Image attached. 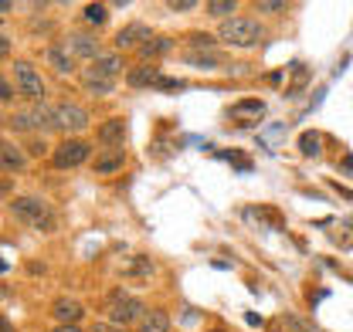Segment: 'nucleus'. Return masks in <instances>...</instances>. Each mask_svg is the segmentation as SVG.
Instances as JSON below:
<instances>
[{"label":"nucleus","mask_w":353,"mask_h":332,"mask_svg":"<svg viewBox=\"0 0 353 332\" xmlns=\"http://www.w3.org/2000/svg\"><path fill=\"white\" fill-rule=\"evenodd\" d=\"M10 214L17 220H24L28 227H38V231H51L54 227V214L44 204L41 197H14L10 200Z\"/></svg>","instance_id":"f257e3e1"},{"label":"nucleus","mask_w":353,"mask_h":332,"mask_svg":"<svg viewBox=\"0 0 353 332\" xmlns=\"http://www.w3.org/2000/svg\"><path fill=\"white\" fill-rule=\"evenodd\" d=\"M221 41L234 44V48H252L262 41V28L252 17H228L221 28Z\"/></svg>","instance_id":"f03ea898"},{"label":"nucleus","mask_w":353,"mask_h":332,"mask_svg":"<svg viewBox=\"0 0 353 332\" xmlns=\"http://www.w3.org/2000/svg\"><path fill=\"white\" fill-rule=\"evenodd\" d=\"M109 315H112V326L126 329L130 322L143 319V302L126 295V291H112V295H109Z\"/></svg>","instance_id":"7ed1b4c3"},{"label":"nucleus","mask_w":353,"mask_h":332,"mask_svg":"<svg viewBox=\"0 0 353 332\" xmlns=\"http://www.w3.org/2000/svg\"><path fill=\"white\" fill-rule=\"evenodd\" d=\"M88 153H92V146H88L85 139H65L61 146H54L51 160H54V166H58V169H72V166L85 163Z\"/></svg>","instance_id":"20e7f679"},{"label":"nucleus","mask_w":353,"mask_h":332,"mask_svg":"<svg viewBox=\"0 0 353 332\" xmlns=\"http://www.w3.org/2000/svg\"><path fill=\"white\" fill-rule=\"evenodd\" d=\"M14 82H17V92H21V95L44 98V82L31 61H14Z\"/></svg>","instance_id":"39448f33"},{"label":"nucleus","mask_w":353,"mask_h":332,"mask_svg":"<svg viewBox=\"0 0 353 332\" xmlns=\"http://www.w3.org/2000/svg\"><path fill=\"white\" fill-rule=\"evenodd\" d=\"M54 119H58V129H68V132H82L88 129V112L75 102H61L54 105Z\"/></svg>","instance_id":"423d86ee"},{"label":"nucleus","mask_w":353,"mask_h":332,"mask_svg":"<svg viewBox=\"0 0 353 332\" xmlns=\"http://www.w3.org/2000/svg\"><path fill=\"white\" fill-rule=\"evenodd\" d=\"M99 146L102 149H123V139H126V123L123 119H105L99 125Z\"/></svg>","instance_id":"0eeeda50"},{"label":"nucleus","mask_w":353,"mask_h":332,"mask_svg":"<svg viewBox=\"0 0 353 332\" xmlns=\"http://www.w3.org/2000/svg\"><path fill=\"white\" fill-rule=\"evenodd\" d=\"M17 125L21 129H58V119H54V109H31L24 116H17Z\"/></svg>","instance_id":"6e6552de"},{"label":"nucleus","mask_w":353,"mask_h":332,"mask_svg":"<svg viewBox=\"0 0 353 332\" xmlns=\"http://www.w3.org/2000/svg\"><path fill=\"white\" fill-rule=\"evenodd\" d=\"M24 166H28V156L14 143H0V169L3 173H21Z\"/></svg>","instance_id":"1a4fd4ad"},{"label":"nucleus","mask_w":353,"mask_h":332,"mask_svg":"<svg viewBox=\"0 0 353 332\" xmlns=\"http://www.w3.org/2000/svg\"><path fill=\"white\" fill-rule=\"evenodd\" d=\"M82 312H85V309H82L75 298H58V302H54V319H58L61 326H75V322L82 319Z\"/></svg>","instance_id":"9d476101"},{"label":"nucleus","mask_w":353,"mask_h":332,"mask_svg":"<svg viewBox=\"0 0 353 332\" xmlns=\"http://www.w3.org/2000/svg\"><path fill=\"white\" fill-rule=\"evenodd\" d=\"M123 163H126L123 149H105L95 156V173H116V169H123Z\"/></svg>","instance_id":"9b49d317"},{"label":"nucleus","mask_w":353,"mask_h":332,"mask_svg":"<svg viewBox=\"0 0 353 332\" xmlns=\"http://www.w3.org/2000/svg\"><path fill=\"white\" fill-rule=\"evenodd\" d=\"M68 48H72V54H79V58H99V41H95L92 34H72V38H68Z\"/></svg>","instance_id":"f8f14e48"},{"label":"nucleus","mask_w":353,"mask_h":332,"mask_svg":"<svg viewBox=\"0 0 353 332\" xmlns=\"http://www.w3.org/2000/svg\"><path fill=\"white\" fill-rule=\"evenodd\" d=\"M160 79H163V75H160L157 68H132L126 82H130L132 88H160Z\"/></svg>","instance_id":"ddd939ff"},{"label":"nucleus","mask_w":353,"mask_h":332,"mask_svg":"<svg viewBox=\"0 0 353 332\" xmlns=\"http://www.w3.org/2000/svg\"><path fill=\"white\" fill-rule=\"evenodd\" d=\"M139 332H170V315L160 309H150V315L139 319Z\"/></svg>","instance_id":"4468645a"},{"label":"nucleus","mask_w":353,"mask_h":332,"mask_svg":"<svg viewBox=\"0 0 353 332\" xmlns=\"http://www.w3.org/2000/svg\"><path fill=\"white\" fill-rule=\"evenodd\" d=\"M82 85H85V92H92V95H109L112 92V79H105V75H99L92 68L82 75Z\"/></svg>","instance_id":"2eb2a0df"},{"label":"nucleus","mask_w":353,"mask_h":332,"mask_svg":"<svg viewBox=\"0 0 353 332\" xmlns=\"http://www.w3.org/2000/svg\"><path fill=\"white\" fill-rule=\"evenodd\" d=\"M139 38H150L146 28H143V24H130V28H123V31L116 34V48L123 51V48H132V44H143Z\"/></svg>","instance_id":"dca6fc26"},{"label":"nucleus","mask_w":353,"mask_h":332,"mask_svg":"<svg viewBox=\"0 0 353 332\" xmlns=\"http://www.w3.org/2000/svg\"><path fill=\"white\" fill-rule=\"evenodd\" d=\"M48 61L54 65V72H72L75 68V54L72 51H65V48H48Z\"/></svg>","instance_id":"f3484780"},{"label":"nucleus","mask_w":353,"mask_h":332,"mask_svg":"<svg viewBox=\"0 0 353 332\" xmlns=\"http://www.w3.org/2000/svg\"><path fill=\"white\" fill-rule=\"evenodd\" d=\"M119 65H123V61H119L116 54H99L95 65H92V72H99V75H105V79H116V75H119Z\"/></svg>","instance_id":"a211bd4d"},{"label":"nucleus","mask_w":353,"mask_h":332,"mask_svg":"<svg viewBox=\"0 0 353 332\" xmlns=\"http://www.w3.org/2000/svg\"><path fill=\"white\" fill-rule=\"evenodd\" d=\"M170 38H146V41L139 44V54L143 58H157V54H167L170 51Z\"/></svg>","instance_id":"6ab92c4d"},{"label":"nucleus","mask_w":353,"mask_h":332,"mask_svg":"<svg viewBox=\"0 0 353 332\" xmlns=\"http://www.w3.org/2000/svg\"><path fill=\"white\" fill-rule=\"evenodd\" d=\"M323 136L319 132H303V139H299V149H303V156H319L323 153Z\"/></svg>","instance_id":"aec40b11"},{"label":"nucleus","mask_w":353,"mask_h":332,"mask_svg":"<svg viewBox=\"0 0 353 332\" xmlns=\"http://www.w3.org/2000/svg\"><path fill=\"white\" fill-rule=\"evenodd\" d=\"M234 7H238L234 0H208V14H211V17H228Z\"/></svg>","instance_id":"412c9836"},{"label":"nucleus","mask_w":353,"mask_h":332,"mask_svg":"<svg viewBox=\"0 0 353 332\" xmlns=\"http://www.w3.org/2000/svg\"><path fill=\"white\" fill-rule=\"evenodd\" d=\"M105 17H109L105 3H88L85 7V21H92V24H105Z\"/></svg>","instance_id":"4be33fe9"},{"label":"nucleus","mask_w":353,"mask_h":332,"mask_svg":"<svg viewBox=\"0 0 353 332\" xmlns=\"http://www.w3.org/2000/svg\"><path fill=\"white\" fill-rule=\"evenodd\" d=\"M187 65H194V68H218V58H211V54H190Z\"/></svg>","instance_id":"5701e85b"},{"label":"nucleus","mask_w":353,"mask_h":332,"mask_svg":"<svg viewBox=\"0 0 353 332\" xmlns=\"http://www.w3.org/2000/svg\"><path fill=\"white\" fill-rule=\"evenodd\" d=\"M234 109H238V112H265V105L259 98H245V102H238Z\"/></svg>","instance_id":"b1692460"},{"label":"nucleus","mask_w":353,"mask_h":332,"mask_svg":"<svg viewBox=\"0 0 353 332\" xmlns=\"http://www.w3.org/2000/svg\"><path fill=\"white\" fill-rule=\"evenodd\" d=\"M259 10H265V14H282V10H285V3H282V0H262V3H259Z\"/></svg>","instance_id":"393cba45"},{"label":"nucleus","mask_w":353,"mask_h":332,"mask_svg":"<svg viewBox=\"0 0 353 332\" xmlns=\"http://www.w3.org/2000/svg\"><path fill=\"white\" fill-rule=\"evenodd\" d=\"M190 44L194 48H214V38L211 34H190Z\"/></svg>","instance_id":"a878e982"},{"label":"nucleus","mask_w":353,"mask_h":332,"mask_svg":"<svg viewBox=\"0 0 353 332\" xmlns=\"http://www.w3.org/2000/svg\"><path fill=\"white\" fill-rule=\"evenodd\" d=\"M167 7H170V10H180V14H183V10H194V0H170Z\"/></svg>","instance_id":"bb28decb"},{"label":"nucleus","mask_w":353,"mask_h":332,"mask_svg":"<svg viewBox=\"0 0 353 332\" xmlns=\"http://www.w3.org/2000/svg\"><path fill=\"white\" fill-rule=\"evenodd\" d=\"M0 98H3V102H10V98H14V88L7 85V79H0Z\"/></svg>","instance_id":"cd10ccee"},{"label":"nucleus","mask_w":353,"mask_h":332,"mask_svg":"<svg viewBox=\"0 0 353 332\" xmlns=\"http://www.w3.org/2000/svg\"><path fill=\"white\" fill-rule=\"evenodd\" d=\"M88 332H123V329H119V326H109V322H95Z\"/></svg>","instance_id":"c85d7f7f"},{"label":"nucleus","mask_w":353,"mask_h":332,"mask_svg":"<svg viewBox=\"0 0 353 332\" xmlns=\"http://www.w3.org/2000/svg\"><path fill=\"white\" fill-rule=\"evenodd\" d=\"M10 190H14V183H10L7 176H0V200H3V197H7Z\"/></svg>","instance_id":"c756f323"},{"label":"nucleus","mask_w":353,"mask_h":332,"mask_svg":"<svg viewBox=\"0 0 353 332\" xmlns=\"http://www.w3.org/2000/svg\"><path fill=\"white\" fill-rule=\"evenodd\" d=\"M0 332H14V326H10V322H7L3 315H0Z\"/></svg>","instance_id":"7c9ffc66"},{"label":"nucleus","mask_w":353,"mask_h":332,"mask_svg":"<svg viewBox=\"0 0 353 332\" xmlns=\"http://www.w3.org/2000/svg\"><path fill=\"white\" fill-rule=\"evenodd\" d=\"M51 332H82L79 326H58V329H51Z\"/></svg>","instance_id":"2f4dec72"},{"label":"nucleus","mask_w":353,"mask_h":332,"mask_svg":"<svg viewBox=\"0 0 353 332\" xmlns=\"http://www.w3.org/2000/svg\"><path fill=\"white\" fill-rule=\"evenodd\" d=\"M7 10H14V3H7V0H0V14H7Z\"/></svg>","instance_id":"473e14b6"},{"label":"nucleus","mask_w":353,"mask_h":332,"mask_svg":"<svg viewBox=\"0 0 353 332\" xmlns=\"http://www.w3.org/2000/svg\"><path fill=\"white\" fill-rule=\"evenodd\" d=\"M0 51H7V41H3V38H0Z\"/></svg>","instance_id":"72a5a7b5"},{"label":"nucleus","mask_w":353,"mask_h":332,"mask_svg":"<svg viewBox=\"0 0 353 332\" xmlns=\"http://www.w3.org/2000/svg\"><path fill=\"white\" fill-rule=\"evenodd\" d=\"M0 271H7V264H3V261H0Z\"/></svg>","instance_id":"f704fd0d"},{"label":"nucleus","mask_w":353,"mask_h":332,"mask_svg":"<svg viewBox=\"0 0 353 332\" xmlns=\"http://www.w3.org/2000/svg\"><path fill=\"white\" fill-rule=\"evenodd\" d=\"M347 224H350V227H353V217H350V220H347Z\"/></svg>","instance_id":"c9c22d12"},{"label":"nucleus","mask_w":353,"mask_h":332,"mask_svg":"<svg viewBox=\"0 0 353 332\" xmlns=\"http://www.w3.org/2000/svg\"><path fill=\"white\" fill-rule=\"evenodd\" d=\"M214 332H221V329H214Z\"/></svg>","instance_id":"e433bc0d"}]
</instances>
